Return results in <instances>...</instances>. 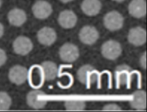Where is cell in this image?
I'll return each instance as SVG.
<instances>
[{
  "label": "cell",
  "mask_w": 147,
  "mask_h": 112,
  "mask_svg": "<svg viewBox=\"0 0 147 112\" xmlns=\"http://www.w3.org/2000/svg\"><path fill=\"white\" fill-rule=\"evenodd\" d=\"M105 27L111 31L121 29L123 24L122 16L117 11H111L107 13L103 18Z\"/></svg>",
  "instance_id": "3957f363"
},
{
  "label": "cell",
  "mask_w": 147,
  "mask_h": 112,
  "mask_svg": "<svg viewBox=\"0 0 147 112\" xmlns=\"http://www.w3.org/2000/svg\"><path fill=\"white\" fill-rule=\"evenodd\" d=\"M132 108L141 110L146 107V94L144 91H136L132 95V99L130 101Z\"/></svg>",
  "instance_id": "e0dca14e"
},
{
  "label": "cell",
  "mask_w": 147,
  "mask_h": 112,
  "mask_svg": "<svg viewBox=\"0 0 147 112\" xmlns=\"http://www.w3.org/2000/svg\"><path fill=\"white\" fill-rule=\"evenodd\" d=\"M122 52L121 44L115 40H109L102 47V53L107 59L115 60L118 58Z\"/></svg>",
  "instance_id": "277c9868"
},
{
  "label": "cell",
  "mask_w": 147,
  "mask_h": 112,
  "mask_svg": "<svg viewBox=\"0 0 147 112\" xmlns=\"http://www.w3.org/2000/svg\"><path fill=\"white\" fill-rule=\"evenodd\" d=\"M59 24L64 28H72L76 24L77 17L71 10H65L61 11L58 18Z\"/></svg>",
  "instance_id": "5bb4252c"
},
{
  "label": "cell",
  "mask_w": 147,
  "mask_h": 112,
  "mask_svg": "<svg viewBox=\"0 0 147 112\" xmlns=\"http://www.w3.org/2000/svg\"><path fill=\"white\" fill-rule=\"evenodd\" d=\"M60 1H61L62 2H63V3H67V2H71V1H72V0H60Z\"/></svg>",
  "instance_id": "d4e9b609"
},
{
  "label": "cell",
  "mask_w": 147,
  "mask_h": 112,
  "mask_svg": "<svg viewBox=\"0 0 147 112\" xmlns=\"http://www.w3.org/2000/svg\"><path fill=\"white\" fill-rule=\"evenodd\" d=\"M133 75V70L127 65L118 66L114 72V78L117 88L125 85L127 88L130 86Z\"/></svg>",
  "instance_id": "6da1fadb"
},
{
  "label": "cell",
  "mask_w": 147,
  "mask_h": 112,
  "mask_svg": "<svg viewBox=\"0 0 147 112\" xmlns=\"http://www.w3.org/2000/svg\"><path fill=\"white\" fill-rule=\"evenodd\" d=\"M7 60V56L5 52L0 48V67L3 65Z\"/></svg>",
  "instance_id": "7402d4cb"
},
{
  "label": "cell",
  "mask_w": 147,
  "mask_h": 112,
  "mask_svg": "<svg viewBox=\"0 0 147 112\" xmlns=\"http://www.w3.org/2000/svg\"><path fill=\"white\" fill-rule=\"evenodd\" d=\"M45 93L41 91L34 90L29 92L26 96L28 105L32 108L40 109L44 107L47 101L43 99Z\"/></svg>",
  "instance_id": "9c48e42d"
},
{
  "label": "cell",
  "mask_w": 147,
  "mask_h": 112,
  "mask_svg": "<svg viewBox=\"0 0 147 112\" xmlns=\"http://www.w3.org/2000/svg\"><path fill=\"white\" fill-rule=\"evenodd\" d=\"M127 38L129 43L134 45H143L146 42V30L140 26L132 28L129 32Z\"/></svg>",
  "instance_id": "8fae6325"
},
{
  "label": "cell",
  "mask_w": 147,
  "mask_h": 112,
  "mask_svg": "<svg viewBox=\"0 0 147 112\" xmlns=\"http://www.w3.org/2000/svg\"><path fill=\"white\" fill-rule=\"evenodd\" d=\"M28 77V70L21 65H15L11 67L9 72L10 80L17 85L24 83Z\"/></svg>",
  "instance_id": "ba28073f"
},
{
  "label": "cell",
  "mask_w": 147,
  "mask_h": 112,
  "mask_svg": "<svg viewBox=\"0 0 147 112\" xmlns=\"http://www.w3.org/2000/svg\"><path fill=\"white\" fill-rule=\"evenodd\" d=\"M129 13L136 18H141L146 13V3L145 0H132L129 5Z\"/></svg>",
  "instance_id": "7c38bea8"
},
{
  "label": "cell",
  "mask_w": 147,
  "mask_h": 112,
  "mask_svg": "<svg viewBox=\"0 0 147 112\" xmlns=\"http://www.w3.org/2000/svg\"><path fill=\"white\" fill-rule=\"evenodd\" d=\"M101 7L102 4L99 0H83L81 5L82 11L89 16L98 14Z\"/></svg>",
  "instance_id": "9a60e30c"
},
{
  "label": "cell",
  "mask_w": 147,
  "mask_h": 112,
  "mask_svg": "<svg viewBox=\"0 0 147 112\" xmlns=\"http://www.w3.org/2000/svg\"><path fill=\"white\" fill-rule=\"evenodd\" d=\"M13 47L17 54L26 55L32 49L33 44L29 38L21 36L16 38L14 41Z\"/></svg>",
  "instance_id": "8992f818"
},
{
  "label": "cell",
  "mask_w": 147,
  "mask_h": 112,
  "mask_svg": "<svg viewBox=\"0 0 147 112\" xmlns=\"http://www.w3.org/2000/svg\"><path fill=\"white\" fill-rule=\"evenodd\" d=\"M3 26L0 22V38L3 36Z\"/></svg>",
  "instance_id": "cb8c5ba5"
},
{
  "label": "cell",
  "mask_w": 147,
  "mask_h": 112,
  "mask_svg": "<svg viewBox=\"0 0 147 112\" xmlns=\"http://www.w3.org/2000/svg\"><path fill=\"white\" fill-rule=\"evenodd\" d=\"M7 18L10 24L16 26H20L26 21V15L23 10L14 8L9 12Z\"/></svg>",
  "instance_id": "2e32d148"
},
{
  "label": "cell",
  "mask_w": 147,
  "mask_h": 112,
  "mask_svg": "<svg viewBox=\"0 0 147 112\" xmlns=\"http://www.w3.org/2000/svg\"><path fill=\"white\" fill-rule=\"evenodd\" d=\"M37 38L41 44L49 46L56 41V33L52 28L44 27L38 32Z\"/></svg>",
  "instance_id": "4fadbf2b"
},
{
  "label": "cell",
  "mask_w": 147,
  "mask_h": 112,
  "mask_svg": "<svg viewBox=\"0 0 147 112\" xmlns=\"http://www.w3.org/2000/svg\"><path fill=\"white\" fill-rule=\"evenodd\" d=\"M59 55L63 61L71 63L78 58L79 51L75 45L71 43H66L60 48Z\"/></svg>",
  "instance_id": "5b68a950"
},
{
  "label": "cell",
  "mask_w": 147,
  "mask_h": 112,
  "mask_svg": "<svg viewBox=\"0 0 147 112\" xmlns=\"http://www.w3.org/2000/svg\"><path fill=\"white\" fill-rule=\"evenodd\" d=\"M79 38L83 43L87 45H92L99 38V33L95 28L87 25L83 27L80 30Z\"/></svg>",
  "instance_id": "30bf717a"
},
{
  "label": "cell",
  "mask_w": 147,
  "mask_h": 112,
  "mask_svg": "<svg viewBox=\"0 0 147 112\" xmlns=\"http://www.w3.org/2000/svg\"><path fill=\"white\" fill-rule=\"evenodd\" d=\"M32 11L36 18L45 19L51 14L52 8L51 5L47 1L39 0L34 3L32 7Z\"/></svg>",
  "instance_id": "52a82bcc"
},
{
  "label": "cell",
  "mask_w": 147,
  "mask_h": 112,
  "mask_svg": "<svg viewBox=\"0 0 147 112\" xmlns=\"http://www.w3.org/2000/svg\"><path fill=\"white\" fill-rule=\"evenodd\" d=\"M103 111H119L121 109L116 104H109L105 106L103 108Z\"/></svg>",
  "instance_id": "44dd1931"
},
{
  "label": "cell",
  "mask_w": 147,
  "mask_h": 112,
  "mask_svg": "<svg viewBox=\"0 0 147 112\" xmlns=\"http://www.w3.org/2000/svg\"><path fill=\"white\" fill-rule=\"evenodd\" d=\"M65 107L67 110L70 111H78L83 110L84 109L86 104L82 101H75L69 100L65 102Z\"/></svg>",
  "instance_id": "d6986e66"
},
{
  "label": "cell",
  "mask_w": 147,
  "mask_h": 112,
  "mask_svg": "<svg viewBox=\"0 0 147 112\" xmlns=\"http://www.w3.org/2000/svg\"><path fill=\"white\" fill-rule=\"evenodd\" d=\"M41 71L44 79L53 80L57 74V65L52 61H44L41 64Z\"/></svg>",
  "instance_id": "ac0fdd59"
},
{
  "label": "cell",
  "mask_w": 147,
  "mask_h": 112,
  "mask_svg": "<svg viewBox=\"0 0 147 112\" xmlns=\"http://www.w3.org/2000/svg\"><path fill=\"white\" fill-rule=\"evenodd\" d=\"M140 62L142 67H143L145 69L146 68V52H145L143 55L141 56L140 59Z\"/></svg>",
  "instance_id": "603a6c76"
},
{
  "label": "cell",
  "mask_w": 147,
  "mask_h": 112,
  "mask_svg": "<svg viewBox=\"0 0 147 112\" xmlns=\"http://www.w3.org/2000/svg\"><path fill=\"white\" fill-rule=\"evenodd\" d=\"M113 1H116V2H123L125 0H113Z\"/></svg>",
  "instance_id": "484cf974"
},
{
  "label": "cell",
  "mask_w": 147,
  "mask_h": 112,
  "mask_svg": "<svg viewBox=\"0 0 147 112\" xmlns=\"http://www.w3.org/2000/svg\"><path fill=\"white\" fill-rule=\"evenodd\" d=\"M11 104V99L9 94L4 91H0V111L8 110Z\"/></svg>",
  "instance_id": "ffe728a7"
},
{
  "label": "cell",
  "mask_w": 147,
  "mask_h": 112,
  "mask_svg": "<svg viewBox=\"0 0 147 112\" xmlns=\"http://www.w3.org/2000/svg\"><path fill=\"white\" fill-rule=\"evenodd\" d=\"M1 5H2V1H1V0H0V7L1 6Z\"/></svg>",
  "instance_id": "4316f807"
},
{
  "label": "cell",
  "mask_w": 147,
  "mask_h": 112,
  "mask_svg": "<svg viewBox=\"0 0 147 112\" xmlns=\"http://www.w3.org/2000/svg\"><path fill=\"white\" fill-rule=\"evenodd\" d=\"M78 80L83 84L89 87L98 81L99 72L92 66L84 65L81 67L77 72Z\"/></svg>",
  "instance_id": "7a4b0ae2"
}]
</instances>
